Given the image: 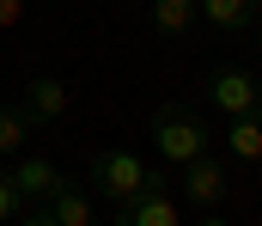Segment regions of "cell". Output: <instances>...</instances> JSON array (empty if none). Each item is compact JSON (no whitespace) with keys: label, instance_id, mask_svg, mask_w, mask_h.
Here are the masks:
<instances>
[{"label":"cell","instance_id":"1","mask_svg":"<svg viewBox=\"0 0 262 226\" xmlns=\"http://www.w3.org/2000/svg\"><path fill=\"white\" fill-rule=\"evenodd\" d=\"M146 135H152V147H159L165 165H189L201 153H213V129H207V116L195 104H159L152 122H146Z\"/></svg>","mask_w":262,"mask_h":226},{"label":"cell","instance_id":"2","mask_svg":"<svg viewBox=\"0 0 262 226\" xmlns=\"http://www.w3.org/2000/svg\"><path fill=\"white\" fill-rule=\"evenodd\" d=\"M152 183H165V171H159V165H146L140 153L110 147V153H98V159H92V190H98L110 208L134 202V196H140V190H152Z\"/></svg>","mask_w":262,"mask_h":226},{"label":"cell","instance_id":"3","mask_svg":"<svg viewBox=\"0 0 262 226\" xmlns=\"http://www.w3.org/2000/svg\"><path fill=\"white\" fill-rule=\"evenodd\" d=\"M207 98L220 116H250V110H262V79L250 68H220V74H207Z\"/></svg>","mask_w":262,"mask_h":226},{"label":"cell","instance_id":"4","mask_svg":"<svg viewBox=\"0 0 262 226\" xmlns=\"http://www.w3.org/2000/svg\"><path fill=\"white\" fill-rule=\"evenodd\" d=\"M177 171H183V196H189L195 208H220V202H226V165H220L213 153H201L189 165H177Z\"/></svg>","mask_w":262,"mask_h":226},{"label":"cell","instance_id":"5","mask_svg":"<svg viewBox=\"0 0 262 226\" xmlns=\"http://www.w3.org/2000/svg\"><path fill=\"white\" fill-rule=\"evenodd\" d=\"M67 79H55V74H31L25 79V116H31V129L37 122H61L67 116Z\"/></svg>","mask_w":262,"mask_h":226},{"label":"cell","instance_id":"6","mask_svg":"<svg viewBox=\"0 0 262 226\" xmlns=\"http://www.w3.org/2000/svg\"><path fill=\"white\" fill-rule=\"evenodd\" d=\"M37 208H43L55 226H92L98 220V214H92V190L73 183V177H61V183L49 190V202H37Z\"/></svg>","mask_w":262,"mask_h":226},{"label":"cell","instance_id":"7","mask_svg":"<svg viewBox=\"0 0 262 226\" xmlns=\"http://www.w3.org/2000/svg\"><path fill=\"white\" fill-rule=\"evenodd\" d=\"M116 226H177V202L165 196V183H152V190H140L134 202L116 208Z\"/></svg>","mask_w":262,"mask_h":226},{"label":"cell","instance_id":"8","mask_svg":"<svg viewBox=\"0 0 262 226\" xmlns=\"http://www.w3.org/2000/svg\"><path fill=\"white\" fill-rule=\"evenodd\" d=\"M12 183H18V196H25V202H49V190L61 183V165H55V159H43V153H18Z\"/></svg>","mask_w":262,"mask_h":226},{"label":"cell","instance_id":"9","mask_svg":"<svg viewBox=\"0 0 262 226\" xmlns=\"http://www.w3.org/2000/svg\"><path fill=\"white\" fill-rule=\"evenodd\" d=\"M226 147H232V159H244V165H262V110L226 116Z\"/></svg>","mask_w":262,"mask_h":226},{"label":"cell","instance_id":"10","mask_svg":"<svg viewBox=\"0 0 262 226\" xmlns=\"http://www.w3.org/2000/svg\"><path fill=\"white\" fill-rule=\"evenodd\" d=\"M31 141V116H25V104H0V159H18Z\"/></svg>","mask_w":262,"mask_h":226},{"label":"cell","instance_id":"11","mask_svg":"<svg viewBox=\"0 0 262 226\" xmlns=\"http://www.w3.org/2000/svg\"><path fill=\"white\" fill-rule=\"evenodd\" d=\"M201 18H213L220 31H250V18H256V6L250 0H195Z\"/></svg>","mask_w":262,"mask_h":226},{"label":"cell","instance_id":"12","mask_svg":"<svg viewBox=\"0 0 262 226\" xmlns=\"http://www.w3.org/2000/svg\"><path fill=\"white\" fill-rule=\"evenodd\" d=\"M18 208H25V196H18L12 171H0V226H12V220H18Z\"/></svg>","mask_w":262,"mask_h":226},{"label":"cell","instance_id":"13","mask_svg":"<svg viewBox=\"0 0 262 226\" xmlns=\"http://www.w3.org/2000/svg\"><path fill=\"white\" fill-rule=\"evenodd\" d=\"M18 18H25V0H0V31H12Z\"/></svg>","mask_w":262,"mask_h":226},{"label":"cell","instance_id":"14","mask_svg":"<svg viewBox=\"0 0 262 226\" xmlns=\"http://www.w3.org/2000/svg\"><path fill=\"white\" fill-rule=\"evenodd\" d=\"M18 226H55V220H49V214L37 208V214H18Z\"/></svg>","mask_w":262,"mask_h":226},{"label":"cell","instance_id":"15","mask_svg":"<svg viewBox=\"0 0 262 226\" xmlns=\"http://www.w3.org/2000/svg\"><path fill=\"white\" fill-rule=\"evenodd\" d=\"M201 226H232V220H220V214H207V220H201Z\"/></svg>","mask_w":262,"mask_h":226},{"label":"cell","instance_id":"16","mask_svg":"<svg viewBox=\"0 0 262 226\" xmlns=\"http://www.w3.org/2000/svg\"><path fill=\"white\" fill-rule=\"evenodd\" d=\"M250 6H256V12H262V0H250Z\"/></svg>","mask_w":262,"mask_h":226},{"label":"cell","instance_id":"17","mask_svg":"<svg viewBox=\"0 0 262 226\" xmlns=\"http://www.w3.org/2000/svg\"><path fill=\"white\" fill-rule=\"evenodd\" d=\"M92 226H104V220H92Z\"/></svg>","mask_w":262,"mask_h":226}]
</instances>
